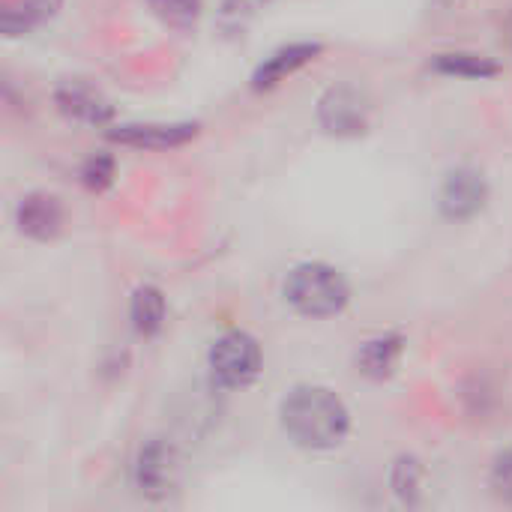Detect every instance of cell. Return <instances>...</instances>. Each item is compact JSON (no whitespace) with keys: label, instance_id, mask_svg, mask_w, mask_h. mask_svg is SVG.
<instances>
[{"label":"cell","instance_id":"obj_20","mask_svg":"<svg viewBox=\"0 0 512 512\" xmlns=\"http://www.w3.org/2000/svg\"><path fill=\"white\" fill-rule=\"evenodd\" d=\"M504 39H507V48L512 51V9L507 12V21H504Z\"/></svg>","mask_w":512,"mask_h":512},{"label":"cell","instance_id":"obj_8","mask_svg":"<svg viewBox=\"0 0 512 512\" xmlns=\"http://www.w3.org/2000/svg\"><path fill=\"white\" fill-rule=\"evenodd\" d=\"M201 132L198 123H126L108 129V138L135 150H171L183 147Z\"/></svg>","mask_w":512,"mask_h":512},{"label":"cell","instance_id":"obj_21","mask_svg":"<svg viewBox=\"0 0 512 512\" xmlns=\"http://www.w3.org/2000/svg\"><path fill=\"white\" fill-rule=\"evenodd\" d=\"M432 3H435L438 9H453V6H459L462 0H432Z\"/></svg>","mask_w":512,"mask_h":512},{"label":"cell","instance_id":"obj_10","mask_svg":"<svg viewBox=\"0 0 512 512\" xmlns=\"http://www.w3.org/2000/svg\"><path fill=\"white\" fill-rule=\"evenodd\" d=\"M15 222H18V231L27 234L30 240L48 243L63 231V207L48 192H30L21 198L15 210Z\"/></svg>","mask_w":512,"mask_h":512},{"label":"cell","instance_id":"obj_19","mask_svg":"<svg viewBox=\"0 0 512 512\" xmlns=\"http://www.w3.org/2000/svg\"><path fill=\"white\" fill-rule=\"evenodd\" d=\"M264 6H267V0H222V21L225 24H246Z\"/></svg>","mask_w":512,"mask_h":512},{"label":"cell","instance_id":"obj_12","mask_svg":"<svg viewBox=\"0 0 512 512\" xmlns=\"http://www.w3.org/2000/svg\"><path fill=\"white\" fill-rule=\"evenodd\" d=\"M63 0H9L3 9V33L9 39L27 36L36 27L48 24L60 12Z\"/></svg>","mask_w":512,"mask_h":512},{"label":"cell","instance_id":"obj_11","mask_svg":"<svg viewBox=\"0 0 512 512\" xmlns=\"http://www.w3.org/2000/svg\"><path fill=\"white\" fill-rule=\"evenodd\" d=\"M402 351H405V339L399 333H387V336H375L369 339L360 354H357V369L366 375V378H375V381H384L396 372L399 360H402Z\"/></svg>","mask_w":512,"mask_h":512},{"label":"cell","instance_id":"obj_9","mask_svg":"<svg viewBox=\"0 0 512 512\" xmlns=\"http://www.w3.org/2000/svg\"><path fill=\"white\" fill-rule=\"evenodd\" d=\"M324 51L321 42H288L282 48H276L270 57H264L258 63V69L252 72V90H273L282 81H288L291 75H297L303 66H309L312 60H318Z\"/></svg>","mask_w":512,"mask_h":512},{"label":"cell","instance_id":"obj_3","mask_svg":"<svg viewBox=\"0 0 512 512\" xmlns=\"http://www.w3.org/2000/svg\"><path fill=\"white\" fill-rule=\"evenodd\" d=\"M207 363H210V375L219 387L243 390V387L255 384L261 375V348L249 333L231 330L213 342Z\"/></svg>","mask_w":512,"mask_h":512},{"label":"cell","instance_id":"obj_4","mask_svg":"<svg viewBox=\"0 0 512 512\" xmlns=\"http://www.w3.org/2000/svg\"><path fill=\"white\" fill-rule=\"evenodd\" d=\"M318 120L330 135H363L369 129V99L351 84H336L318 99Z\"/></svg>","mask_w":512,"mask_h":512},{"label":"cell","instance_id":"obj_2","mask_svg":"<svg viewBox=\"0 0 512 512\" xmlns=\"http://www.w3.org/2000/svg\"><path fill=\"white\" fill-rule=\"evenodd\" d=\"M285 300L306 318H333L348 306L351 288L336 267L309 261V264H297L288 273Z\"/></svg>","mask_w":512,"mask_h":512},{"label":"cell","instance_id":"obj_1","mask_svg":"<svg viewBox=\"0 0 512 512\" xmlns=\"http://www.w3.org/2000/svg\"><path fill=\"white\" fill-rule=\"evenodd\" d=\"M285 435L303 450H333L345 441L351 417L345 402L327 387H294L279 408Z\"/></svg>","mask_w":512,"mask_h":512},{"label":"cell","instance_id":"obj_13","mask_svg":"<svg viewBox=\"0 0 512 512\" xmlns=\"http://www.w3.org/2000/svg\"><path fill=\"white\" fill-rule=\"evenodd\" d=\"M435 72L441 75H450V78H495L501 72V66L486 57V54H477V51H441L432 57L429 63Z\"/></svg>","mask_w":512,"mask_h":512},{"label":"cell","instance_id":"obj_5","mask_svg":"<svg viewBox=\"0 0 512 512\" xmlns=\"http://www.w3.org/2000/svg\"><path fill=\"white\" fill-rule=\"evenodd\" d=\"M177 474H180L177 450L168 441L153 438L138 450L132 477H135V489L144 498H153V501L168 498L177 486Z\"/></svg>","mask_w":512,"mask_h":512},{"label":"cell","instance_id":"obj_16","mask_svg":"<svg viewBox=\"0 0 512 512\" xmlns=\"http://www.w3.org/2000/svg\"><path fill=\"white\" fill-rule=\"evenodd\" d=\"M153 15L174 30H192L201 18V0H150Z\"/></svg>","mask_w":512,"mask_h":512},{"label":"cell","instance_id":"obj_17","mask_svg":"<svg viewBox=\"0 0 512 512\" xmlns=\"http://www.w3.org/2000/svg\"><path fill=\"white\" fill-rule=\"evenodd\" d=\"M81 183H84L90 192H105V189L114 183V159L105 156V153L90 156V159L81 165Z\"/></svg>","mask_w":512,"mask_h":512},{"label":"cell","instance_id":"obj_6","mask_svg":"<svg viewBox=\"0 0 512 512\" xmlns=\"http://www.w3.org/2000/svg\"><path fill=\"white\" fill-rule=\"evenodd\" d=\"M486 198H489V183H486L483 171L465 165V168H456L447 174L441 195H438V207L447 219L462 222V219L477 216L486 207Z\"/></svg>","mask_w":512,"mask_h":512},{"label":"cell","instance_id":"obj_14","mask_svg":"<svg viewBox=\"0 0 512 512\" xmlns=\"http://www.w3.org/2000/svg\"><path fill=\"white\" fill-rule=\"evenodd\" d=\"M129 318L138 336H156L165 324V294L156 285H141L132 294L129 303Z\"/></svg>","mask_w":512,"mask_h":512},{"label":"cell","instance_id":"obj_15","mask_svg":"<svg viewBox=\"0 0 512 512\" xmlns=\"http://www.w3.org/2000/svg\"><path fill=\"white\" fill-rule=\"evenodd\" d=\"M423 483H426V471H423V465L414 456H402L393 465L390 486H393V492H396V498L402 504H417L420 495H423Z\"/></svg>","mask_w":512,"mask_h":512},{"label":"cell","instance_id":"obj_7","mask_svg":"<svg viewBox=\"0 0 512 512\" xmlns=\"http://www.w3.org/2000/svg\"><path fill=\"white\" fill-rule=\"evenodd\" d=\"M54 102H57L60 114H66V117H72L78 123H87V126H108L114 120L111 99L102 90H96L93 84L78 81V78L57 84Z\"/></svg>","mask_w":512,"mask_h":512},{"label":"cell","instance_id":"obj_18","mask_svg":"<svg viewBox=\"0 0 512 512\" xmlns=\"http://www.w3.org/2000/svg\"><path fill=\"white\" fill-rule=\"evenodd\" d=\"M492 489L501 501L512 504V450L501 453L492 465Z\"/></svg>","mask_w":512,"mask_h":512}]
</instances>
